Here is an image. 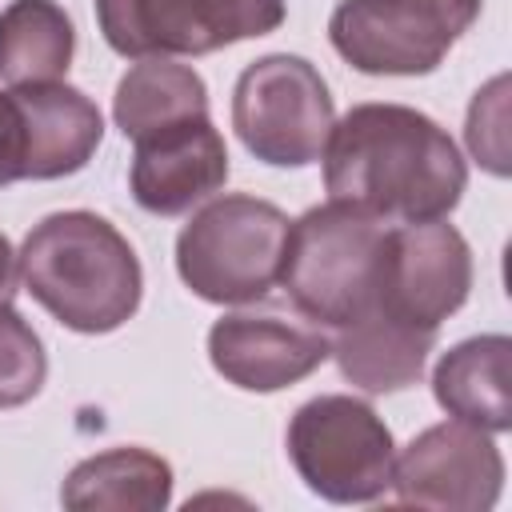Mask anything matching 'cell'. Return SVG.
I'll list each match as a JSON object with an SVG mask.
<instances>
[{"instance_id": "15", "label": "cell", "mask_w": 512, "mask_h": 512, "mask_svg": "<svg viewBox=\"0 0 512 512\" xmlns=\"http://www.w3.org/2000/svg\"><path fill=\"white\" fill-rule=\"evenodd\" d=\"M328 344H332L340 376L348 384H356L360 392L380 396V392L412 388L424 376L436 332L412 328L380 308H368L364 316L340 324L336 340H328Z\"/></svg>"}, {"instance_id": "5", "label": "cell", "mask_w": 512, "mask_h": 512, "mask_svg": "<svg viewBox=\"0 0 512 512\" xmlns=\"http://www.w3.org/2000/svg\"><path fill=\"white\" fill-rule=\"evenodd\" d=\"M284 444L296 476L328 504H372L392 484V432L356 396H312L292 412Z\"/></svg>"}, {"instance_id": "18", "label": "cell", "mask_w": 512, "mask_h": 512, "mask_svg": "<svg viewBox=\"0 0 512 512\" xmlns=\"http://www.w3.org/2000/svg\"><path fill=\"white\" fill-rule=\"evenodd\" d=\"M76 28L56 0H12L0 12V80L8 88L64 80Z\"/></svg>"}, {"instance_id": "16", "label": "cell", "mask_w": 512, "mask_h": 512, "mask_svg": "<svg viewBox=\"0 0 512 512\" xmlns=\"http://www.w3.org/2000/svg\"><path fill=\"white\" fill-rule=\"evenodd\" d=\"M60 504L72 512H164L172 504V464L148 448H108L80 460Z\"/></svg>"}, {"instance_id": "3", "label": "cell", "mask_w": 512, "mask_h": 512, "mask_svg": "<svg viewBox=\"0 0 512 512\" xmlns=\"http://www.w3.org/2000/svg\"><path fill=\"white\" fill-rule=\"evenodd\" d=\"M388 224L344 200L308 208L288 224L280 288L312 320L340 328L364 316L376 300L380 252Z\"/></svg>"}, {"instance_id": "2", "label": "cell", "mask_w": 512, "mask_h": 512, "mask_svg": "<svg viewBox=\"0 0 512 512\" xmlns=\"http://www.w3.org/2000/svg\"><path fill=\"white\" fill-rule=\"evenodd\" d=\"M20 280L32 300L64 328L104 336L128 324L144 296L136 248L96 212H52L24 236Z\"/></svg>"}, {"instance_id": "12", "label": "cell", "mask_w": 512, "mask_h": 512, "mask_svg": "<svg viewBox=\"0 0 512 512\" xmlns=\"http://www.w3.org/2000/svg\"><path fill=\"white\" fill-rule=\"evenodd\" d=\"M224 180H228V148L208 116L136 140L128 184H132V200L152 216H180L192 204L220 192Z\"/></svg>"}, {"instance_id": "14", "label": "cell", "mask_w": 512, "mask_h": 512, "mask_svg": "<svg viewBox=\"0 0 512 512\" xmlns=\"http://www.w3.org/2000/svg\"><path fill=\"white\" fill-rule=\"evenodd\" d=\"M512 340L504 332H484L452 344L432 372V396L436 404L468 420L484 432H508L512 428Z\"/></svg>"}, {"instance_id": "21", "label": "cell", "mask_w": 512, "mask_h": 512, "mask_svg": "<svg viewBox=\"0 0 512 512\" xmlns=\"http://www.w3.org/2000/svg\"><path fill=\"white\" fill-rule=\"evenodd\" d=\"M24 180V116L16 92H0V188Z\"/></svg>"}, {"instance_id": "9", "label": "cell", "mask_w": 512, "mask_h": 512, "mask_svg": "<svg viewBox=\"0 0 512 512\" xmlns=\"http://www.w3.org/2000/svg\"><path fill=\"white\" fill-rule=\"evenodd\" d=\"M472 292L468 240L444 220L388 224L372 308L436 332Z\"/></svg>"}, {"instance_id": "11", "label": "cell", "mask_w": 512, "mask_h": 512, "mask_svg": "<svg viewBox=\"0 0 512 512\" xmlns=\"http://www.w3.org/2000/svg\"><path fill=\"white\" fill-rule=\"evenodd\" d=\"M332 356L328 336L312 320L280 312H228L208 328L212 368L244 392H280L312 376Z\"/></svg>"}, {"instance_id": "20", "label": "cell", "mask_w": 512, "mask_h": 512, "mask_svg": "<svg viewBox=\"0 0 512 512\" xmlns=\"http://www.w3.org/2000/svg\"><path fill=\"white\" fill-rule=\"evenodd\" d=\"M468 152L492 176H508V76H492L468 104Z\"/></svg>"}, {"instance_id": "19", "label": "cell", "mask_w": 512, "mask_h": 512, "mask_svg": "<svg viewBox=\"0 0 512 512\" xmlns=\"http://www.w3.org/2000/svg\"><path fill=\"white\" fill-rule=\"evenodd\" d=\"M48 376V356L32 324L12 308V300L0 304V408L28 404Z\"/></svg>"}, {"instance_id": "1", "label": "cell", "mask_w": 512, "mask_h": 512, "mask_svg": "<svg viewBox=\"0 0 512 512\" xmlns=\"http://www.w3.org/2000/svg\"><path fill=\"white\" fill-rule=\"evenodd\" d=\"M328 200H344L384 224L444 220L468 184L456 140L408 104L348 108L320 152Z\"/></svg>"}, {"instance_id": "6", "label": "cell", "mask_w": 512, "mask_h": 512, "mask_svg": "<svg viewBox=\"0 0 512 512\" xmlns=\"http://www.w3.org/2000/svg\"><path fill=\"white\" fill-rule=\"evenodd\" d=\"M332 124L328 84L304 56H260L232 88V128L240 144L272 168H304L320 160Z\"/></svg>"}, {"instance_id": "10", "label": "cell", "mask_w": 512, "mask_h": 512, "mask_svg": "<svg viewBox=\"0 0 512 512\" xmlns=\"http://www.w3.org/2000/svg\"><path fill=\"white\" fill-rule=\"evenodd\" d=\"M400 504L444 512H488L504 488V456L492 432L468 420L424 428L396 460L392 484Z\"/></svg>"}, {"instance_id": "8", "label": "cell", "mask_w": 512, "mask_h": 512, "mask_svg": "<svg viewBox=\"0 0 512 512\" xmlns=\"http://www.w3.org/2000/svg\"><path fill=\"white\" fill-rule=\"evenodd\" d=\"M112 52L208 56L228 44L268 36L284 24V0H92Z\"/></svg>"}, {"instance_id": "4", "label": "cell", "mask_w": 512, "mask_h": 512, "mask_svg": "<svg viewBox=\"0 0 512 512\" xmlns=\"http://www.w3.org/2000/svg\"><path fill=\"white\" fill-rule=\"evenodd\" d=\"M288 224L260 196L208 200L176 236V272L208 304H256L280 280Z\"/></svg>"}, {"instance_id": "22", "label": "cell", "mask_w": 512, "mask_h": 512, "mask_svg": "<svg viewBox=\"0 0 512 512\" xmlns=\"http://www.w3.org/2000/svg\"><path fill=\"white\" fill-rule=\"evenodd\" d=\"M16 280H20V260L12 252V240L0 232V304L16 296Z\"/></svg>"}, {"instance_id": "7", "label": "cell", "mask_w": 512, "mask_h": 512, "mask_svg": "<svg viewBox=\"0 0 512 512\" xmlns=\"http://www.w3.org/2000/svg\"><path fill=\"white\" fill-rule=\"evenodd\" d=\"M484 0H340L328 40L364 76H428L476 24Z\"/></svg>"}, {"instance_id": "13", "label": "cell", "mask_w": 512, "mask_h": 512, "mask_svg": "<svg viewBox=\"0 0 512 512\" xmlns=\"http://www.w3.org/2000/svg\"><path fill=\"white\" fill-rule=\"evenodd\" d=\"M12 92L24 116V180H60L88 168L104 140L100 108L64 80Z\"/></svg>"}, {"instance_id": "17", "label": "cell", "mask_w": 512, "mask_h": 512, "mask_svg": "<svg viewBox=\"0 0 512 512\" xmlns=\"http://www.w3.org/2000/svg\"><path fill=\"white\" fill-rule=\"evenodd\" d=\"M208 116V84L196 68L176 64L168 56H148L132 64L112 96L116 128L136 144L152 132H164L184 120Z\"/></svg>"}]
</instances>
